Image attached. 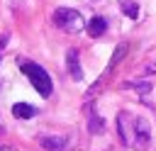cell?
Segmentation results:
<instances>
[{"instance_id": "13", "label": "cell", "mask_w": 156, "mask_h": 151, "mask_svg": "<svg viewBox=\"0 0 156 151\" xmlns=\"http://www.w3.org/2000/svg\"><path fill=\"white\" fill-rule=\"evenodd\" d=\"M144 73H149V76L156 73V63H146V66H144Z\"/></svg>"}, {"instance_id": "3", "label": "cell", "mask_w": 156, "mask_h": 151, "mask_svg": "<svg viewBox=\"0 0 156 151\" xmlns=\"http://www.w3.org/2000/svg\"><path fill=\"white\" fill-rule=\"evenodd\" d=\"M132 146L136 151H146L149 149V141H151V124L144 119V117H132Z\"/></svg>"}, {"instance_id": "6", "label": "cell", "mask_w": 156, "mask_h": 151, "mask_svg": "<svg viewBox=\"0 0 156 151\" xmlns=\"http://www.w3.org/2000/svg\"><path fill=\"white\" fill-rule=\"evenodd\" d=\"M88 132L90 134H102L105 132V119L100 114H95V110H93L90 102H88Z\"/></svg>"}, {"instance_id": "4", "label": "cell", "mask_w": 156, "mask_h": 151, "mask_svg": "<svg viewBox=\"0 0 156 151\" xmlns=\"http://www.w3.org/2000/svg\"><path fill=\"white\" fill-rule=\"evenodd\" d=\"M117 132H119L122 144H129L132 146V134H134V129H132V114H127V112H119L117 114Z\"/></svg>"}, {"instance_id": "7", "label": "cell", "mask_w": 156, "mask_h": 151, "mask_svg": "<svg viewBox=\"0 0 156 151\" xmlns=\"http://www.w3.org/2000/svg\"><path fill=\"white\" fill-rule=\"evenodd\" d=\"M39 144L46 151H63L68 141H66V136H39Z\"/></svg>"}, {"instance_id": "10", "label": "cell", "mask_w": 156, "mask_h": 151, "mask_svg": "<svg viewBox=\"0 0 156 151\" xmlns=\"http://www.w3.org/2000/svg\"><path fill=\"white\" fill-rule=\"evenodd\" d=\"M122 88H124V90H136L139 95H149L154 85H151L149 80H127V83H122Z\"/></svg>"}, {"instance_id": "14", "label": "cell", "mask_w": 156, "mask_h": 151, "mask_svg": "<svg viewBox=\"0 0 156 151\" xmlns=\"http://www.w3.org/2000/svg\"><path fill=\"white\" fill-rule=\"evenodd\" d=\"M5 44H7V34H2V37H0V51H2V46H5Z\"/></svg>"}, {"instance_id": "15", "label": "cell", "mask_w": 156, "mask_h": 151, "mask_svg": "<svg viewBox=\"0 0 156 151\" xmlns=\"http://www.w3.org/2000/svg\"><path fill=\"white\" fill-rule=\"evenodd\" d=\"M0 151H5V146H0Z\"/></svg>"}, {"instance_id": "2", "label": "cell", "mask_w": 156, "mask_h": 151, "mask_svg": "<svg viewBox=\"0 0 156 151\" xmlns=\"http://www.w3.org/2000/svg\"><path fill=\"white\" fill-rule=\"evenodd\" d=\"M51 19H54V24H56L58 29L71 32V34H78V32L85 29V19H83V15H80L78 10H73V7H58V10L54 12Z\"/></svg>"}, {"instance_id": "8", "label": "cell", "mask_w": 156, "mask_h": 151, "mask_svg": "<svg viewBox=\"0 0 156 151\" xmlns=\"http://www.w3.org/2000/svg\"><path fill=\"white\" fill-rule=\"evenodd\" d=\"M85 29H88V34H90V37H102V34H105V29H107V19L98 15V17L88 19Z\"/></svg>"}, {"instance_id": "5", "label": "cell", "mask_w": 156, "mask_h": 151, "mask_svg": "<svg viewBox=\"0 0 156 151\" xmlns=\"http://www.w3.org/2000/svg\"><path fill=\"white\" fill-rule=\"evenodd\" d=\"M66 68H68V76L73 80H83V71H80V61H78V51L76 49H68V54H66Z\"/></svg>"}, {"instance_id": "11", "label": "cell", "mask_w": 156, "mask_h": 151, "mask_svg": "<svg viewBox=\"0 0 156 151\" xmlns=\"http://www.w3.org/2000/svg\"><path fill=\"white\" fill-rule=\"evenodd\" d=\"M124 54H127V44H119V46L115 49V54H112V58H110V66H107V71H105L107 76H110V73H112V71L117 68V63H119V61L124 58Z\"/></svg>"}, {"instance_id": "9", "label": "cell", "mask_w": 156, "mask_h": 151, "mask_svg": "<svg viewBox=\"0 0 156 151\" xmlns=\"http://www.w3.org/2000/svg\"><path fill=\"white\" fill-rule=\"evenodd\" d=\"M12 114L17 119H32L37 114V107L34 105H27V102H15L12 105Z\"/></svg>"}, {"instance_id": "1", "label": "cell", "mask_w": 156, "mask_h": 151, "mask_svg": "<svg viewBox=\"0 0 156 151\" xmlns=\"http://www.w3.org/2000/svg\"><path fill=\"white\" fill-rule=\"evenodd\" d=\"M20 68H22V73L29 78V83L37 88V93H39L41 97H49V95L54 93L51 76H49L39 63H34V61H20Z\"/></svg>"}, {"instance_id": "12", "label": "cell", "mask_w": 156, "mask_h": 151, "mask_svg": "<svg viewBox=\"0 0 156 151\" xmlns=\"http://www.w3.org/2000/svg\"><path fill=\"white\" fill-rule=\"evenodd\" d=\"M122 12L129 17V19H136L139 17V5L134 0H122Z\"/></svg>"}]
</instances>
